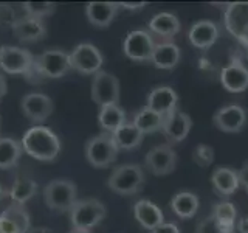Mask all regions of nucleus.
<instances>
[{
  "label": "nucleus",
  "mask_w": 248,
  "mask_h": 233,
  "mask_svg": "<svg viewBox=\"0 0 248 233\" xmlns=\"http://www.w3.org/2000/svg\"><path fill=\"white\" fill-rule=\"evenodd\" d=\"M37 183L31 179H16L10 191H8V196L11 198L14 204L23 205L37 193Z\"/></svg>",
  "instance_id": "31"
},
{
  "label": "nucleus",
  "mask_w": 248,
  "mask_h": 233,
  "mask_svg": "<svg viewBox=\"0 0 248 233\" xmlns=\"http://www.w3.org/2000/svg\"><path fill=\"white\" fill-rule=\"evenodd\" d=\"M19 17L16 16V10L10 3H0V27H13Z\"/></svg>",
  "instance_id": "35"
},
{
  "label": "nucleus",
  "mask_w": 248,
  "mask_h": 233,
  "mask_svg": "<svg viewBox=\"0 0 248 233\" xmlns=\"http://www.w3.org/2000/svg\"><path fill=\"white\" fill-rule=\"evenodd\" d=\"M20 106H22V112L33 123L45 121L53 112V100L44 95V93H37V92L27 93L22 98Z\"/></svg>",
  "instance_id": "13"
},
{
  "label": "nucleus",
  "mask_w": 248,
  "mask_h": 233,
  "mask_svg": "<svg viewBox=\"0 0 248 233\" xmlns=\"http://www.w3.org/2000/svg\"><path fill=\"white\" fill-rule=\"evenodd\" d=\"M237 232L239 233H248V216L240 217L237 221Z\"/></svg>",
  "instance_id": "41"
},
{
  "label": "nucleus",
  "mask_w": 248,
  "mask_h": 233,
  "mask_svg": "<svg viewBox=\"0 0 248 233\" xmlns=\"http://www.w3.org/2000/svg\"><path fill=\"white\" fill-rule=\"evenodd\" d=\"M68 56L72 68L82 75H96L104 62L103 53L89 42L76 45L72 53H68Z\"/></svg>",
  "instance_id": "6"
},
{
  "label": "nucleus",
  "mask_w": 248,
  "mask_h": 233,
  "mask_svg": "<svg viewBox=\"0 0 248 233\" xmlns=\"http://www.w3.org/2000/svg\"><path fill=\"white\" fill-rule=\"evenodd\" d=\"M118 6L124 8V10H129V11H138V10H143L146 6V2H120Z\"/></svg>",
  "instance_id": "40"
},
{
  "label": "nucleus",
  "mask_w": 248,
  "mask_h": 233,
  "mask_svg": "<svg viewBox=\"0 0 248 233\" xmlns=\"http://www.w3.org/2000/svg\"><path fill=\"white\" fill-rule=\"evenodd\" d=\"M0 51H2V45H0Z\"/></svg>",
  "instance_id": "47"
},
{
  "label": "nucleus",
  "mask_w": 248,
  "mask_h": 233,
  "mask_svg": "<svg viewBox=\"0 0 248 233\" xmlns=\"http://www.w3.org/2000/svg\"><path fill=\"white\" fill-rule=\"evenodd\" d=\"M237 176H239L240 185H244L245 188L248 190V162H245L242 165V168L237 171Z\"/></svg>",
  "instance_id": "39"
},
{
  "label": "nucleus",
  "mask_w": 248,
  "mask_h": 233,
  "mask_svg": "<svg viewBox=\"0 0 248 233\" xmlns=\"http://www.w3.org/2000/svg\"><path fill=\"white\" fill-rule=\"evenodd\" d=\"M178 103V97L174 89L168 87V85H160V87H155L149 97H147V109L157 112L161 116H166L170 112H174L177 109Z\"/></svg>",
  "instance_id": "18"
},
{
  "label": "nucleus",
  "mask_w": 248,
  "mask_h": 233,
  "mask_svg": "<svg viewBox=\"0 0 248 233\" xmlns=\"http://www.w3.org/2000/svg\"><path fill=\"white\" fill-rule=\"evenodd\" d=\"M199 198L191 191H180L170 200V210L182 219H191L199 212Z\"/></svg>",
  "instance_id": "25"
},
{
  "label": "nucleus",
  "mask_w": 248,
  "mask_h": 233,
  "mask_svg": "<svg viewBox=\"0 0 248 233\" xmlns=\"http://www.w3.org/2000/svg\"><path fill=\"white\" fill-rule=\"evenodd\" d=\"M146 166L155 176H166L177 166V152L169 145L154 146L146 154Z\"/></svg>",
  "instance_id": "10"
},
{
  "label": "nucleus",
  "mask_w": 248,
  "mask_h": 233,
  "mask_svg": "<svg viewBox=\"0 0 248 233\" xmlns=\"http://www.w3.org/2000/svg\"><path fill=\"white\" fill-rule=\"evenodd\" d=\"M106 207L98 199L76 200L70 210V221L75 230L90 233L106 217Z\"/></svg>",
  "instance_id": "2"
},
{
  "label": "nucleus",
  "mask_w": 248,
  "mask_h": 233,
  "mask_svg": "<svg viewBox=\"0 0 248 233\" xmlns=\"http://www.w3.org/2000/svg\"><path fill=\"white\" fill-rule=\"evenodd\" d=\"M36 59L46 80H58L72 68L68 53L62 50H46L42 54H39Z\"/></svg>",
  "instance_id": "14"
},
{
  "label": "nucleus",
  "mask_w": 248,
  "mask_h": 233,
  "mask_svg": "<svg viewBox=\"0 0 248 233\" xmlns=\"http://www.w3.org/2000/svg\"><path fill=\"white\" fill-rule=\"evenodd\" d=\"M144 185V173L140 165L127 163L121 165L112 171L110 177L107 181V186L113 193L121 196H130L143 188Z\"/></svg>",
  "instance_id": "3"
},
{
  "label": "nucleus",
  "mask_w": 248,
  "mask_h": 233,
  "mask_svg": "<svg viewBox=\"0 0 248 233\" xmlns=\"http://www.w3.org/2000/svg\"><path fill=\"white\" fill-rule=\"evenodd\" d=\"M211 183L214 190L220 194V196H230L239 188V176L234 169L227 166H219L213 171L211 174Z\"/></svg>",
  "instance_id": "24"
},
{
  "label": "nucleus",
  "mask_w": 248,
  "mask_h": 233,
  "mask_svg": "<svg viewBox=\"0 0 248 233\" xmlns=\"http://www.w3.org/2000/svg\"><path fill=\"white\" fill-rule=\"evenodd\" d=\"M220 233H236V229H222Z\"/></svg>",
  "instance_id": "45"
},
{
  "label": "nucleus",
  "mask_w": 248,
  "mask_h": 233,
  "mask_svg": "<svg viewBox=\"0 0 248 233\" xmlns=\"http://www.w3.org/2000/svg\"><path fill=\"white\" fill-rule=\"evenodd\" d=\"M178 61H180V49L174 42L166 41L155 45L151 62L157 68L170 70L178 64Z\"/></svg>",
  "instance_id": "23"
},
{
  "label": "nucleus",
  "mask_w": 248,
  "mask_h": 233,
  "mask_svg": "<svg viewBox=\"0 0 248 233\" xmlns=\"http://www.w3.org/2000/svg\"><path fill=\"white\" fill-rule=\"evenodd\" d=\"M118 146L112 134L101 132L85 143V157L92 166L107 168L118 157Z\"/></svg>",
  "instance_id": "4"
},
{
  "label": "nucleus",
  "mask_w": 248,
  "mask_h": 233,
  "mask_svg": "<svg viewBox=\"0 0 248 233\" xmlns=\"http://www.w3.org/2000/svg\"><path fill=\"white\" fill-rule=\"evenodd\" d=\"M31 217L23 205L14 204L0 213V233H28Z\"/></svg>",
  "instance_id": "12"
},
{
  "label": "nucleus",
  "mask_w": 248,
  "mask_h": 233,
  "mask_svg": "<svg viewBox=\"0 0 248 233\" xmlns=\"http://www.w3.org/2000/svg\"><path fill=\"white\" fill-rule=\"evenodd\" d=\"M192 159L199 166L206 168L211 165L214 160V150L208 145H199L196 146V150L192 152Z\"/></svg>",
  "instance_id": "34"
},
{
  "label": "nucleus",
  "mask_w": 248,
  "mask_h": 233,
  "mask_svg": "<svg viewBox=\"0 0 248 233\" xmlns=\"http://www.w3.org/2000/svg\"><path fill=\"white\" fill-rule=\"evenodd\" d=\"M34 56L20 47H2L0 51V68L11 75H25Z\"/></svg>",
  "instance_id": "11"
},
{
  "label": "nucleus",
  "mask_w": 248,
  "mask_h": 233,
  "mask_svg": "<svg viewBox=\"0 0 248 233\" xmlns=\"http://www.w3.org/2000/svg\"><path fill=\"white\" fill-rule=\"evenodd\" d=\"M247 50H248V49H247Z\"/></svg>",
  "instance_id": "48"
},
{
  "label": "nucleus",
  "mask_w": 248,
  "mask_h": 233,
  "mask_svg": "<svg viewBox=\"0 0 248 233\" xmlns=\"http://www.w3.org/2000/svg\"><path fill=\"white\" fill-rule=\"evenodd\" d=\"M22 8L28 17L44 19L54 13L56 5L53 2H25V3H22Z\"/></svg>",
  "instance_id": "33"
},
{
  "label": "nucleus",
  "mask_w": 248,
  "mask_h": 233,
  "mask_svg": "<svg viewBox=\"0 0 248 233\" xmlns=\"http://www.w3.org/2000/svg\"><path fill=\"white\" fill-rule=\"evenodd\" d=\"M151 233H180V230H178L177 224L174 222H163L157 229H154Z\"/></svg>",
  "instance_id": "38"
},
{
  "label": "nucleus",
  "mask_w": 248,
  "mask_h": 233,
  "mask_svg": "<svg viewBox=\"0 0 248 233\" xmlns=\"http://www.w3.org/2000/svg\"><path fill=\"white\" fill-rule=\"evenodd\" d=\"M134 216L141 227L151 232L165 222V215H163L160 207L147 199L138 200L134 205Z\"/></svg>",
  "instance_id": "21"
},
{
  "label": "nucleus",
  "mask_w": 248,
  "mask_h": 233,
  "mask_svg": "<svg viewBox=\"0 0 248 233\" xmlns=\"http://www.w3.org/2000/svg\"><path fill=\"white\" fill-rule=\"evenodd\" d=\"M191 126H192L191 116L175 109L174 112H170L163 118L161 132L170 143H180L188 137Z\"/></svg>",
  "instance_id": "17"
},
{
  "label": "nucleus",
  "mask_w": 248,
  "mask_h": 233,
  "mask_svg": "<svg viewBox=\"0 0 248 233\" xmlns=\"http://www.w3.org/2000/svg\"><path fill=\"white\" fill-rule=\"evenodd\" d=\"M214 219L219 222L222 229H234L236 224V217H237V210L232 202L228 200H222L219 204H216L213 208V215Z\"/></svg>",
  "instance_id": "32"
},
{
  "label": "nucleus",
  "mask_w": 248,
  "mask_h": 233,
  "mask_svg": "<svg viewBox=\"0 0 248 233\" xmlns=\"http://www.w3.org/2000/svg\"><path fill=\"white\" fill-rule=\"evenodd\" d=\"M220 83L223 89L232 93H240L248 89V68L239 58H232L228 66L220 72Z\"/></svg>",
  "instance_id": "15"
},
{
  "label": "nucleus",
  "mask_w": 248,
  "mask_h": 233,
  "mask_svg": "<svg viewBox=\"0 0 248 233\" xmlns=\"http://www.w3.org/2000/svg\"><path fill=\"white\" fill-rule=\"evenodd\" d=\"M8 92V84H6V80L3 75H0V101H2Z\"/></svg>",
  "instance_id": "42"
},
{
  "label": "nucleus",
  "mask_w": 248,
  "mask_h": 233,
  "mask_svg": "<svg viewBox=\"0 0 248 233\" xmlns=\"http://www.w3.org/2000/svg\"><path fill=\"white\" fill-rule=\"evenodd\" d=\"M14 37L20 42H36L46 34V25L42 19L34 17H19V20L11 27Z\"/></svg>",
  "instance_id": "19"
},
{
  "label": "nucleus",
  "mask_w": 248,
  "mask_h": 233,
  "mask_svg": "<svg viewBox=\"0 0 248 233\" xmlns=\"http://www.w3.org/2000/svg\"><path fill=\"white\" fill-rule=\"evenodd\" d=\"M20 145L25 154L41 162H53L61 152L59 137L50 128L41 124L30 128L23 134Z\"/></svg>",
  "instance_id": "1"
},
{
  "label": "nucleus",
  "mask_w": 248,
  "mask_h": 233,
  "mask_svg": "<svg viewBox=\"0 0 248 233\" xmlns=\"http://www.w3.org/2000/svg\"><path fill=\"white\" fill-rule=\"evenodd\" d=\"M220 232H222V227L219 225V222H217L213 216H208L197 224L194 233H220Z\"/></svg>",
  "instance_id": "37"
},
{
  "label": "nucleus",
  "mask_w": 248,
  "mask_h": 233,
  "mask_svg": "<svg viewBox=\"0 0 248 233\" xmlns=\"http://www.w3.org/2000/svg\"><path fill=\"white\" fill-rule=\"evenodd\" d=\"M155 41L151 36L149 31L146 30H135L130 31V33L124 39L123 44V51L124 54L137 62H146L152 59V53L155 49Z\"/></svg>",
  "instance_id": "8"
},
{
  "label": "nucleus",
  "mask_w": 248,
  "mask_h": 233,
  "mask_svg": "<svg viewBox=\"0 0 248 233\" xmlns=\"http://www.w3.org/2000/svg\"><path fill=\"white\" fill-rule=\"evenodd\" d=\"M213 123L217 129L227 134H232V132H239L245 126L247 123V112L244 107L239 104H228L223 106L214 114Z\"/></svg>",
  "instance_id": "16"
},
{
  "label": "nucleus",
  "mask_w": 248,
  "mask_h": 233,
  "mask_svg": "<svg viewBox=\"0 0 248 233\" xmlns=\"http://www.w3.org/2000/svg\"><path fill=\"white\" fill-rule=\"evenodd\" d=\"M23 78H25V80L30 84H42V83L46 81V76L44 75L42 68L39 67L36 58H34L33 62H31V66H30V68L25 72V75H23Z\"/></svg>",
  "instance_id": "36"
},
{
  "label": "nucleus",
  "mask_w": 248,
  "mask_h": 233,
  "mask_svg": "<svg viewBox=\"0 0 248 233\" xmlns=\"http://www.w3.org/2000/svg\"><path fill=\"white\" fill-rule=\"evenodd\" d=\"M28 233H53V232L50 229H34L33 232L30 230Z\"/></svg>",
  "instance_id": "43"
},
{
  "label": "nucleus",
  "mask_w": 248,
  "mask_h": 233,
  "mask_svg": "<svg viewBox=\"0 0 248 233\" xmlns=\"http://www.w3.org/2000/svg\"><path fill=\"white\" fill-rule=\"evenodd\" d=\"M98 123L104 132L113 134V132L118 128H121L124 123H127L126 112H124L118 104L103 106L99 109V114H98Z\"/></svg>",
  "instance_id": "26"
},
{
  "label": "nucleus",
  "mask_w": 248,
  "mask_h": 233,
  "mask_svg": "<svg viewBox=\"0 0 248 233\" xmlns=\"http://www.w3.org/2000/svg\"><path fill=\"white\" fill-rule=\"evenodd\" d=\"M163 118H165V116H161L157 112L144 107L138 114H135L132 123H134V126L144 135V134H152L155 131H161Z\"/></svg>",
  "instance_id": "30"
},
{
  "label": "nucleus",
  "mask_w": 248,
  "mask_h": 233,
  "mask_svg": "<svg viewBox=\"0 0 248 233\" xmlns=\"http://www.w3.org/2000/svg\"><path fill=\"white\" fill-rule=\"evenodd\" d=\"M112 135L115 138L118 150H124V151L135 150L137 146L141 145L143 137H144L141 132L134 126V123H124Z\"/></svg>",
  "instance_id": "28"
},
{
  "label": "nucleus",
  "mask_w": 248,
  "mask_h": 233,
  "mask_svg": "<svg viewBox=\"0 0 248 233\" xmlns=\"http://www.w3.org/2000/svg\"><path fill=\"white\" fill-rule=\"evenodd\" d=\"M149 30L157 36L169 39L174 37L180 31V22L170 13H158L151 19Z\"/></svg>",
  "instance_id": "27"
},
{
  "label": "nucleus",
  "mask_w": 248,
  "mask_h": 233,
  "mask_svg": "<svg viewBox=\"0 0 248 233\" xmlns=\"http://www.w3.org/2000/svg\"><path fill=\"white\" fill-rule=\"evenodd\" d=\"M6 196H8V191H6V190L3 188L2 185H0V200H3V199H5Z\"/></svg>",
  "instance_id": "44"
},
{
  "label": "nucleus",
  "mask_w": 248,
  "mask_h": 233,
  "mask_svg": "<svg viewBox=\"0 0 248 233\" xmlns=\"http://www.w3.org/2000/svg\"><path fill=\"white\" fill-rule=\"evenodd\" d=\"M22 145L14 138L0 137V169H8L17 165L22 157Z\"/></svg>",
  "instance_id": "29"
},
{
  "label": "nucleus",
  "mask_w": 248,
  "mask_h": 233,
  "mask_svg": "<svg viewBox=\"0 0 248 233\" xmlns=\"http://www.w3.org/2000/svg\"><path fill=\"white\" fill-rule=\"evenodd\" d=\"M92 100L98 106H108L120 103V83L116 76L107 73L104 70L93 76L92 81Z\"/></svg>",
  "instance_id": "7"
},
{
  "label": "nucleus",
  "mask_w": 248,
  "mask_h": 233,
  "mask_svg": "<svg viewBox=\"0 0 248 233\" xmlns=\"http://www.w3.org/2000/svg\"><path fill=\"white\" fill-rule=\"evenodd\" d=\"M225 28L248 49V2L230 3L225 10Z\"/></svg>",
  "instance_id": "9"
},
{
  "label": "nucleus",
  "mask_w": 248,
  "mask_h": 233,
  "mask_svg": "<svg viewBox=\"0 0 248 233\" xmlns=\"http://www.w3.org/2000/svg\"><path fill=\"white\" fill-rule=\"evenodd\" d=\"M78 188L68 179H54L44 190V199L48 208L56 212H70L76 202Z\"/></svg>",
  "instance_id": "5"
},
{
  "label": "nucleus",
  "mask_w": 248,
  "mask_h": 233,
  "mask_svg": "<svg viewBox=\"0 0 248 233\" xmlns=\"http://www.w3.org/2000/svg\"><path fill=\"white\" fill-rule=\"evenodd\" d=\"M219 37V27L211 20H200L196 22L189 28L188 39L189 42L200 50H206L213 47Z\"/></svg>",
  "instance_id": "20"
},
{
  "label": "nucleus",
  "mask_w": 248,
  "mask_h": 233,
  "mask_svg": "<svg viewBox=\"0 0 248 233\" xmlns=\"http://www.w3.org/2000/svg\"><path fill=\"white\" fill-rule=\"evenodd\" d=\"M70 233H87V232H81V230H75V229H73Z\"/></svg>",
  "instance_id": "46"
},
{
  "label": "nucleus",
  "mask_w": 248,
  "mask_h": 233,
  "mask_svg": "<svg viewBox=\"0 0 248 233\" xmlns=\"http://www.w3.org/2000/svg\"><path fill=\"white\" fill-rule=\"evenodd\" d=\"M118 8L116 2H90L85 6V16L92 25L104 28L113 22Z\"/></svg>",
  "instance_id": "22"
}]
</instances>
